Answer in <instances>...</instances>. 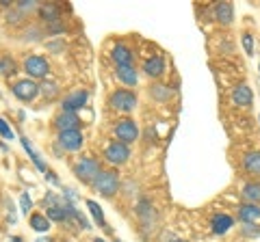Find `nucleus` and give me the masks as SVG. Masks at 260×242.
Segmentation results:
<instances>
[{"label":"nucleus","instance_id":"c756f323","mask_svg":"<svg viewBox=\"0 0 260 242\" xmlns=\"http://www.w3.org/2000/svg\"><path fill=\"white\" fill-rule=\"evenodd\" d=\"M44 204H46L48 208H52V206H59V204H63V201H61V197H56L54 192H48V195L44 197Z\"/></svg>","mask_w":260,"mask_h":242},{"label":"nucleus","instance_id":"ddd939ff","mask_svg":"<svg viewBox=\"0 0 260 242\" xmlns=\"http://www.w3.org/2000/svg\"><path fill=\"white\" fill-rule=\"evenodd\" d=\"M115 76L121 85L126 87H135L139 83V74H137V69L133 65H126V67H115Z\"/></svg>","mask_w":260,"mask_h":242},{"label":"nucleus","instance_id":"72a5a7b5","mask_svg":"<svg viewBox=\"0 0 260 242\" xmlns=\"http://www.w3.org/2000/svg\"><path fill=\"white\" fill-rule=\"evenodd\" d=\"M93 242H107V240H102V238H95Z\"/></svg>","mask_w":260,"mask_h":242},{"label":"nucleus","instance_id":"a878e982","mask_svg":"<svg viewBox=\"0 0 260 242\" xmlns=\"http://www.w3.org/2000/svg\"><path fill=\"white\" fill-rule=\"evenodd\" d=\"M152 95L156 98L158 102H165L169 95H172V91H169V87H162V85H154L152 87Z\"/></svg>","mask_w":260,"mask_h":242},{"label":"nucleus","instance_id":"7c9ffc66","mask_svg":"<svg viewBox=\"0 0 260 242\" xmlns=\"http://www.w3.org/2000/svg\"><path fill=\"white\" fill-rule=\"evenodd\" d=\"M243 46H245L247 54H254V39H251V35H243Z\"/></svg>","mask_w":260,"mask_h":242},{"label":"nucleus","instance_id":"b1692460","mask_svg":"<svg viewBox=\"0 0 260 242\" xmlns=\"http://www.w3.org/2000/svg\"><path fill=\"white\" fill-rule=\"evenodd\" d=\"M20 141H22V147H24V149H26V151H28V156H30V160H32V163H35V167H37V169H39V171H42V173H48V167H46V165L42 163V158H39V154H37V151H35V149H32V147H30V141L26 139V136H22V139H20Z\"/></svg>","mask_w":260,"mask_h":242},{"label":"nucleus","instance_id":"f3484780","mask_svg":"<svg viewBox=\"0 0 260 242\" xmlns=\"http://www.w3.org/2000/svg\"><path fill=\"white\" fill-rule=\"evenodd\" d=\"M239 219L243 223H256L260 219V208L256 204H243L239 208Z\"/></svg>","mask_w":260,"mask_h":242},{"label":"nucleus","instance_id":"bb28decb","mask_svg":"<svg viewBox=\"0 0 260 242\" xmlns=\"http://www.w3.org/2000/svg\"><path fill=\"white\" fill-rule=\"evenodd\" d=\"M241 231H243V236H247V238H258L260 236V227L256 223H245Z\"/></svg>","mask_w":260,"mask_h":242},{"label":"nucleus","instance_id":"f8f14e48","mask_svg":"<svg viewBox=\"0 0 260 242\" xmlns=\"http://www.w3.org/2000/svg\"><path fill=\"white\" fill-rule=\"evenodd\" d=\"M78 124H80V119H78L76 112H63L61 110V115H56V119H54V126L59 128V132L78 130Z\"/></svg>","mask_w":260,"mask_h":242},{"label":"nucleus","instance_id":"0eeeda50","mask_svg":"<svg viewBox=\"0 0 260 242\" xmlns=\"http://www.w3.org/2000/svg\"><path fill=\"white\" fill-rule=\"evenodd\" d=\"M128 158H130V147L124 143H119V141L107 145V149H104V160H107L109 165L119 167V165L128 163Z\"/></svg>","mask_w":260,"mask_h":242},{"label":"nucleus","instance_id":"a211bd4d","mask_svg":"<svg viewBox=\"0 0 260 242\" xmlns=\"http://www.w3.org/2000/svg\"><path fill=\"white\" fill-rule=\"evenodd\" d=\"M28 225L37 233H46L48 229H50V219H48L46 214H42V212H35V214L28 216Z\"/></svg>","mask_w":260,"mask_h":242},{"label":"nucleus","instance_id":"f704fd0d","mask_svg":"<svg viewBox=\"0 0 260 242\" xmlns=\"http://www.w3.org/2000/svg\"><path fill=\"white\" fill-rule=\"evenodd\" d=\"M169 242H186V240H169Z\"/></svg>","mask_w":260,"mask_h":242},{"label":"nucleus","instance_id":"1a4fd4ad","mask_svg":"<svg viewBox=\"0 0 260 242\" xmlns=\"http://www.w3.org/2000/svg\"><path fill=\"white\" fill-rule=\"evenodd\" d=\"M87 100H89V93L85 91V89L72 91L68 98H63L61 110H63V112H76V115H78V110L83 108V106H87Z\"/></svg>","mask_w":260,"mask_h":242},{"label":"nucleus","instance_id":"6e6552de","mask_svg":"<svg viewBox=\"0 0 260 242\" xmlns=\"http://www.w3.org/2000/svg\"><path fill=\"white\" fill-rule=\"evenodd\" d=\"M56 143H59L61 149H65V151H78V149H83V145H85V136L80 130H68V132H59Z\"/></svg>","mask_w":260,"mask_h":242},{"label":"nucleus","instance_id":"dca6fc26","mask_svg":"<svg viewBox=\"0 0 260 242\" xmlns=\"http://www.w3.org/2000/svg\"><path fill=\"white\" fill-rule=\"evenodd\" d=\"M210 225H213V233L223 236V233L230 231V227H234V221H232V216H228V214H217Z\"/></svg>","mask_w":260,"mask_h":242},{"label":"nucleus","instance_id":"39448f33","mask_svg":"<svg viewBox=\"0 0 260 242\" xmlns=\"http://www.w3.org/2000/svg\"><path fill=\"white\" fill-rule=\"evenodd\" d=\"M11 93L20 102H32L37 98V93H39V85L35 83V80H30V78H22V80H18V83H13Z\"/></svg>","mask_w":260,"mask_h":242},{"label":"nucleus","instance_id":"9b49d317","mask_svg":"<svg viewBox=\"0 0 260 242\" xmlns=\"http://www.w3.org/2000/svg\"><path fill=\"white\" fill-rule=\"evenodd\" d=\"M111 56L115 61L117 67H126V65H133V50L124 44H115L111 50Z\"/></svg>","mask_w":260,"mask_h":242},{"label":"nucleus","instance_id":"2f4dec72","mask_svg":"<svg viewBox=\"0 0 260 242\" xmlns=\"http://www.w3.org/2000/svg\"><path fill=\"white\" fill-rule=\"evenodd\" d=\"M35 7H37V5L32 3V0H26V3H20V5H18V11H22V13H24V11H30V9H35Z\"/></svg>","mask_w":260,"mask_h":242},{"label":"nucleus","instance_id":"473e14b6","mask_svg":"<svg viewBox=\"0 0 260 242\" xmlns=\"http://www.w3.org/2000/svg\"><path fill=\"white\" fill-rule=\"evenodd\" d=\"M9 242H22V238H20V236H13Z\"/></svg>","mask_w":260,"mask_h":242},{"label":"nucleus","instance_id":"4be33fe9","mask_svg":"<svg viewBox=\"0 0 260 242\" xmlns=\"http://www.w3.org/2000/svg\"><path fill=\"white\" fill-rule=\"evenodd\" d=\"M0 74H3L5 78H9L13 74H18V63H15L9 54L0 56Z\"/></svg>","mask_w":260,"mask_h":242},{"label":"nucleus","instance_id":"9d476101","mask_svg":"<svg viewBox=\"0 0 260 242\" xmlns=\"http://www.w3.org/2000/svg\"><path fill=\"white\" fill-rule=\"evenodd\" d=\"M165 69H167V61H165V56H160V54H154L143 63V74L148 78H160L165 74Z\"/></svg>","mask_w":260,"mask_h":242},{"label":"nucleus","instance_id":"5701e85b","mask_svg":"<svg viewBox=\"0 0 260 242\" xmlns=\"http://www.w3.org/2000/svg\"><path fill=\"white\" fill-rule=\"evenodd\" d=\"M243 197H245L247 204H258L260 201V182H249L243 188Z\"/></svg>","mask_w":260,"mask_h":242},{"label":"nucleus","instance_id":"7ed1b4c3","mask_svg":"<svg viewBox=\"0 0 260 242\" xmlns=\"http://www.w3.org/2000/svg\"><path fill=\"white\" fill-rule=\"evenodd\" d=\"M109 104L119 112H130L137 106V95L130 91V89H117V91L111 93Z\"/></svg>","mask_w":260,"mask_h":242},{"label":"nucleus","instance_id":"4468645a","mask_svg":"<svg viewBox=\"0 0 260 242\" xmlns=\"http://www.w3.org/2000/svg\"><path fill=\"white\" fill-rule=\"evenodd\" d=\"M232 100L237 106H249V104L254 102V93H251V89L247 85H239V87H234V91H232Z\"/></svg>","mask_w":260,"mask_h":242},{"label":"nucleus","instance_id":"aec40b11","mask_svg":"<svg viewBox=\"0 0 260 242\" xmlns=\"http://www.w3.org/2000/svg\"><path fill=\"white\" fill-rule=\"evenodd\" d=\"M243 167H245V171L254 173V175H260V151H251L243 158Z\"/></svg>","mask_w":260,"mask_h":242},{"label":"nucleus","instance_id":"f257e3e1","mask_svg":"<svg viewBox=\"0 0 260 242\" xmlns=\"http://www.w3.org/2000/svg\"><path fill=\"white\" fill-rule=\"evenodd\" d=\"M91 186L95 192H100L102 197H113L119 190V173L117 171H102L91 182Z\"/></svg>","mask_w":260,"mask_h":242},{"label":"nucleus","instance_id":"6ab92c4d","mask_svg":"<svg viewBox=\"0 0 260 242\" xmlns=\"http://www.w3.org/2000/svg\"><path fill=\"white\" fill-rule=\"evenodd\" d=\"M39 15H42L44 22H48V24H56V22H61L59 5H44V7H39Z\"/></svg>","mask_w":260,"mask_h":242},{"label":"nucleus","instance_id":"c85d7f7f","mask_svg":"<svg viewBox=\"0 0 260 242\" xmlns=\"http://www.w3.org/2000/svg\"><path fill=\"white\" fill-rule=\"evenodd\" d=\"M30 208H32L30 195H28V192H22V197H20V210H22L24 214H26V212H30Z\"/></svg>","mask_w":260,"mask_h":242},{"label":"nucleus","instance_id":"cd10ccee","mask_svg":"<svg viewBox=\"0 0 260 242\" xmlns=\"http://www.w3.org/2000/svg\"><path fill=\"white\" fill-rule=\"evenodd\" d=\"M0 136H3V139H7V141H13V130H11V126L7 124V121L0 117Z\"/></svg>","mask_w":260,"mask_h":242},{"label":"nucleus","instance_id":"393cba45","mask_svg":"<svg viewBox=\"0 0 260 242\" xmlns=\"http://www.w3.org/2000/svg\"><path fill=\"white\" fill-rule=\"evenodd\" d=\"M39 93H44L46 100H54L56 95H59V87H56V83H52V80H44V83L39 85Z\"/></svg>","mask_w":260,"mask_h":242},{"label":"nucleus","instance_id":"412c9836","mask_svg":"<svg viewBox=\"0 0 260 242\" xmlns=\"http://www.w3.org/2000/svg\"><path fill=\"white\" fill-rule=\"evenodd\" d=\"M87 210H89V214H91V219H93L98 225H100V227L109 229V227H107V221H104V214H102L100 204H95L93 199H87Z\"/></svg>","mask_w":260,"mask_h":242},{"label":"nucleus","instance_id":"2eb2a0df","mask_svg":"<svg viewBox=\"0 0 260 242\" xmlns=\"http://www.w3.org/2000/svg\"><path fill=\"white\" fill-rule=\"evenodd\" d=\"M215 18H217L219 24L228 26V24L234 20V7H232V3H219L215 7Z\"/></svg>","mask_w":260,"mask_h":242},{"label":"nucleus","instance_id":"20e7f679","mask_svg":"<svg viewBox=\"0 0 260 242\" xmlns=\"http://www.w3.org/2000/svg\"><path fill=\"white\" fill-rule=\"evenodd\" d=\"M24 71L30 76V80H35V78H44L50 74V63H48L44 56H39V54H30L26 61H24Z\"/></svg>","mask_w":260,"mask_h":242},{"label":"nucleus","instance_id":"423d86ee","mask_svg":"<svg viewBox=\"0 0 260 242\" xmlns=\"http://www.w3.org/2000/svg\"><path fill=\"white\" fill-rule=\"evenodd\" d=\"M115 136L119 143L130 145L133 141L139 139V126H137L133 119H119L115 124Z\"/></svg>","mask_w":260,"mask_h":242},{"label":"nucleus","instance_id":"f03ea898","mask_svg":"<svg viewBox=\"0 0 260 242\" xmlns=\"http://www.w3.org/2000/svg\"><path fill=\"white\" fill-rule=\"evenodd\" d=\"M74 173L80 182H89L91 184L98 175L102 173V167H100V160H95L91 156H85V158H80L76 167H74Z\"/></svg>","mask_w":260,"mask_h":242}]
</instances>
